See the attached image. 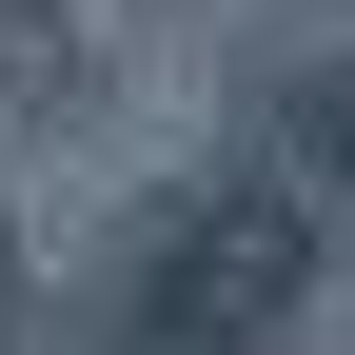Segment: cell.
I'll use <instances>...</instances> for the list:
<instances>
[{
  "mask_svg": "<svg viewBox=\"0 0 355 355\" xmlns=\"http://www.w3.org/2000/svg\"><path fill=\"white\" fill-rule=\"evenodd\" d=\"M296 277H316V237H296L277 198H237V217H217L198 257H178V316H277Z\"/></svg>",
  "mask_w": 355,
  "mask_h": 355,
  "instance_id": "6da1fadb",
  "label": "cell"
}]
</instances>
